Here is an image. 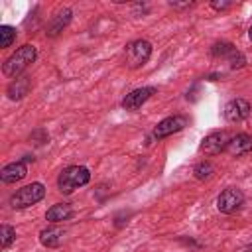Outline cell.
Wrapping results in <instances>:
<instances>
[{"label": "cell", "instance_id": "cell-13", "mask_svg": "<svg viewBox=\"0 0 252 252\" xmlns=\"http://www.w3.org/2000/svg\"><path fill=\"white\" fill-rule=\"evenodd\" d=\"M226 152L232 154V156H244V154H250L252 152V136L250 134H236L230 138L228 146H226Z\"/></svg>", "mask_w": 252, "mask_h": 252}, {"label": "cell", "instance_id": "cell-18", "mask_svg": "<svg viewBox=\"0 0 252 252\" xmlns=\"http://www.w3.org/2000/svg\"><path fill=\"white\" fill-rule=\"evenodd\" d=\"M16 41V30L12 26H0V45L6 49V47H12V43Z\"/></svg>", "mask_w": 252, "mask_h": 252}, {"label": "cell", "instance_id": "cell-3", "mask_svg": "<svg viewBox=\"0 0 252 252\" xmlns=\"http://www.w3.org/2000/svg\"><path fill=\"white\" fill-rule=\"evenodd\" d=\"M43 197H45V185L39 181H33L30 185L20 187L16 193H12L10 205H12V209H28V207L39 203Z\"/></svg>", "mask_w": 252, "mask_h": 252}, {"label": "cell", "instance_id": "cell-1", "mask_svg": "<svg viewBox=\"0 0 252 252\" xmlns=\"http://www.w3.org/2000/svg\"><path fill=\"white\" fill-rule=\"evenodd\" d=\"M35 57H37L35 45L24 43L22 47H18V49L4 61V65H2L4 77H8V79H18V77L35 61Z\"/></svg>", "mask_w": 252, "mask_h": 252}, {"label": "cell", "instance_id": "cell-21", "mask_svg": "<svg viewBox=\"0 0 252 252\" xmlns=\"http://www.w3.org/2000/svg\"><path fill=\"white\" fill-rule=\"evenodd\" d=\"M248 37H250V41H252V26H250V30H248Z\"/></svg>", "mask_w": 252, "mask_h": 252}, {"label": "cell", "instance_id": "cell-14", "mask_svg": "<svg viewBox=\"0 0 252 252\" xmlns=\"http://www.w3.org/2000/svg\"><path fill=\"white\" fill-rule=\"evenodd\" d=\"M30 87H32V79H30V77H18V79H14V81L8 85L6 94H8L10 100H20L22 96L28 94Z\"/></svg>", "mask_w": 252, "mask_h": 252}, {"label": "cell", "instance_id": "cell-8", "mask_svg": "<svg viewBox=\"0 0 252 252\" xmlns=\"http://www.w3.org/2000/svg\"><path fill=\"white\" fill-rule=\"evenodd\" d=\"M228 142H230L228 132L217 130V132L207 134V136L201 140V146H199V148H201V152H205L207 156H217V154H220V152L226 150Z\"/></svg>", "mask_w": 252, "mask_h": 252}, {"label": "cell", "instance_id": "cell-2", "mask_svg": "<svg viewBox=\"0 0 252 252\" xmlns=\"http://www.w3.org/2000/svg\"><path fill=\"white\" fill-rule=\"evenodd\" d=\"M91 181V171L85 165H69L57 177V189L65 195H71L75 189L87 185Z\"/></svg>", "mask_w": 252, "mask_h": 252}, {"label": "cell", "instance_id": "cell-4", "mask_svg": "<svg viewBox=\"0 0 252 252\" xmlns=\"http://www.w3.org/2000/svg\"><path fill=\"white\" fill-rule=\"evenodd\" d=\"M150 57H152V43L148 39H136L126 45V53H124L126 67L140 69L142 65L148 63Z\"/></svg>", "mask_w": 252, "mask_h": 252}, {"label": "cell", "instance_id": "cell-20", "mask_svg": "<svg viewBox=\"0 0 252 252\" xmlns=\"http://www.w3.org/2000/svg\"><path fill=\"white\" fill-rule=\"evenodd\" d=\"M211 6L215 10H226V8H230V2H211Z\"/></svg>", "mask_w": 252, "mask_h": 252}, {"label": "cell", "instance_id": "cell-5", "mask_svg": "<svg viewBox=\"0 0 252 252\" xmlns=\"http://www.w3.org/2000/svg\"><path fill=\"white\" fill-rule=\"evenodd\" d=\"M211 55L215 59H224L230 65V69H240V67L246 65V57L230 41H217L211 47Z\"/></svg>", "mask_w": 252, "mask_h": 252}, {"label": "cell", "instance_id": "cell-19", "mask_svg": "<svg viewBox=\"0 0 252 252\" xmlns=\"http://www.w3.org/2000/svg\"><path fill=\"white\" fill-rule=\"evenodd\" d=\"M14 240H16V228L10 224H2L0 226V246L6 250Z\"/></svg>", "mask_w": 252, "mask_h": 252}, {"label": "cell", "instance_id": "cell-15", "mask_svg": "<svg viewBox=\"0 0 252 252\" xmlns=\"http://www.w3.org/2000/svg\"><path fill=\"white\" fill-rule=\"evenodd\" d=\"M71 215H73L71 203H55V205H51V207L47 209L45 219H47L49 222H63V220L71 219Z\"/></svg>", "mask_w": 252, "mask_h": 252}, {"label": "cell", "instance_id": "cell-16", "mask_svg": "<svg viewBox=\"0 0 252 252\" xmlns=\"http://www.w3.org/2000/svg\"><path fill=\"white\" fill-rule=\"evenodd\" d=\"M61 238H63V230L57 226H47L39 232V242L45 248H57L61 244Z\"/></svg>", "mask_w": 252, "mask_h": 252}, {"label": "cell", "instance_id": "cell-11", "mask_svg": "<svg viewBox=\"0 0 252 252\" xmlns=\"http://www.w3.org/2000/svg\"><path fill=\"white\" fill-rule=\"evenodd\" d=\"M26 175H28V167H26V161L24 159L14 161V163H8L0 171L2 183H16V181H22Z\"/></svg>", "mask_w": 252, "mask_h": 252}, {"label": "cell", "instance_id": "cell-22", "mask_svg": "<svg viewBox=\"0 0 252 252\" xmlns=\"http://www.w3.org/2000/svg\"><path fill=\"white\" fill-rule=\"evenodd\" d=\"M246 252H252V246H250V248H246Z\"/></svg>", "mask_w": 252, "mask_h": 252}, {"label": "cell", "instance_id": "cell-7", "mask_svg": "<svg viewBox=\"0 0 252 252\" xmlns=\"http://www.w3.org/2000/svg\"><path fill=\"white\" fill-rule=\"evenodd\" d=\"M189 124V118L183 116V114H173V116H167L163 118L161 122H158V126L154 128V138L156 140H161V138H167L175 132H181L185 126Z\"/></svg>", "mask_w": 252, "mask_h": 252}, {"label": "cell", "instance_id": "cell-6", "mask_svg": "<svg viewBox=\"0 0 252 252\" xmlns=\"http://www.w3.org/2000/svg\"><path fill=\"white\" fill-rule=\"evenodd\" d=\"M244 205V193L236 187H226L219 197H217V209L224 215L236 213Z\"/></svg>", "mask_w": 252, "mask_h": 252}, {"label": "cell", "instance_id": "cell-12", "mask_svg": "<svg viewBox=\"0 0 252 252\" xmlns=\"http://www.w3.org/2000/svg\"><path fill=\"white\" fill-rule=\"evenodd\" d=\"M71 16H73V12H71V8H61V10H57L53 16H51V20H49V26H47V35H57V33H61L63 30H65V26L71 22Z\"/></svg>", "mask_w": 252, "mask_h": 252}, {"label": "cell", "instance_id": "cell-17", "mask_svg": "<svg viewBox=\"0 0 252 252\" xmlns=\"http://www.w3.org/2000/svg\"><path fill=\"white\" fill-rule=\"evenodd\" d=\"M215 173V165L211 161H199L195 167H193V175L199 179V181H205V179H211Z\"/></svg>", "mask_w": 252, "mask_h": 252}, {"label": "cell", "instance_id": "cell-9", "mask_svg": "<svg viewBox=\"0 0 252 252\" xmlns=\"http://www.w3.org/2000/svg\"><path fill=\"white\" fill-rule=\"evenodd\" d=\"M158 93L156 87H140V89H134L130 91L124 98H122V108L126 110H138L146 100H150L154 94Z\"/></svg>", "mask_w": 252, "mask_h": 252}, {"label": "cell", "instance_id": "cell-10", "mask_svg": "<svg viewBox=\"0 0 252 252\" xmlns=\"http://www.w3.org/2000/svg\"><path fill=\"white\" fill-rule=\"evenodd\" d=\"M250 110H252V106L246 98H232L224 106V118L228 122H242L250 116Z\"/></svg>", "mask_w": 252, "mask_h": 252}]
</instances>
